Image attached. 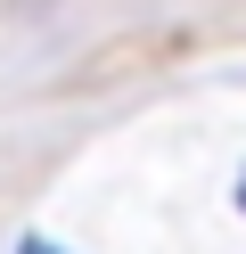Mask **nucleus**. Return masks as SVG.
I'll return each mask as SVG.
<instances>
[{
  "instance_id": "f257e3e1",
  "label": "nucleus",
  "mask_w": 246,
  "mask_h": 254,
  "mask_svg": "<svg viewBox=\"0 0 246 254\" xmlns=\"http://www.w3.org/2000/svg\"><path fill=\"white\" fill-rule=\"evenodd\" d=\"M16 254H58V246H49V238H25V246H16Z\"/></svg>"
},
{
  "instance_id": "f03ea898",
  "label": "nucleus",
  "mask_w": 246,
  "mask_h": 254,
  "mask_svg": "<svg viewBox=\"0 0 246 254\" xmlns=\"http://www.w3.org/2000/svg\"><path fill=\"white\" fill-rule=\"evenodd\" d=\"M238 205H246V181H238Z\"/></svg>"
}]
</instances>
